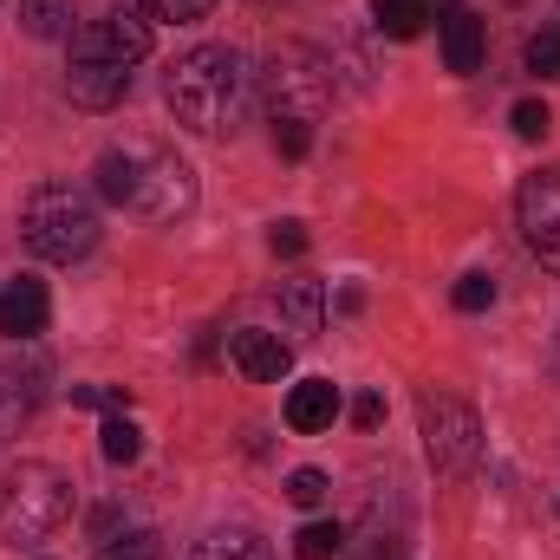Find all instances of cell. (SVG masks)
Instances as JSON below:
<instances>
[{
	"label": "cell",
	"instance_id": "1",
	"mask_svg": "<svg viewBox=\"0 0 560 560\" xmlns=\"http://www.w3.org/2000/svg\"><path fill=\"white\" fill-rule=\"evenodd\" d=\"M98 196L143 222H183L196 209V170L156 138H125L98 156Z\"/></svg>",
	"mask_w": 560,
	"mask_h": 560
},
{
	"label": "cell",
	"instance_id": "2",
	"mask_svg": "<svg viewBox=\"0 0 560 560\" xmlns=\"http://www.w3.org/2000/svg\"><path fill=\"white\" fill-rule=\"evenodd\" d=\"M176 125L202 131V138H222L242 125L248 112V59L235 46H196L170 66V85H163Z\"/></svg>",
	"mask_w": 560,
	"mask_h": 560
},
{
	"label": "cell",
	"instance_id": "3",
	"mask_svg": "<svg viewBox=\"0 0 560 560\" xmlns=\"http://www.w3.org/2000/svg\"><path fill=\"white\" fill-rule=\"evenodd\" d=\"M72 515V476L52 463H13L0 476V541L7 548H39L66 528Z\"/></svg>",
	"mask_w": 560,
	"mask_h": 560
},
{
	"label": "cell",
	"instance_id": "4",
	"mask_svg": "<svg viewBox=\"0 0 560 560\" xmlns=\"http://www.w3.org/2000/svg\"><path fill=\"white\" fill-rule=\"evenodd\" d=\"M20 235H26V248L39 261H59L66 268V261H79V255L98 248V209L72 183H39L20 202Z\"/></svg>",
	"mask_w": 560,
	"mask_h": 560
},
{
	"label": "cell",
	"instance_id": "5",
	"mask_svg": "<svg viewBox=\"0 0 560 560\" xmlns=\"http://www.w3.org/2000/svg\"><path fill=\"white\" fill-rule=\"evenodd\" d=\"M418 423H423V456L443 482H463L482 463V418L450 398V392H423L418 398Z\"/></svg>",
	"mask_w": 560,
	"mask_h": 560
},
{
	"label": "cell",
	"instance_id": "6",
	"mask_svg": "<svg viewBox=\"0 0 560 560\" xmlns=\"http://www.w3.org/2000/svg\"><path fill=\"white\" fill-rule=\"evenodd\" d=\"M332 105V59H319L313 46H280L268 59V112L313 125Z\"/></svg>",
	"mask_w": 560,
	"mask_h": 560
},
{
	"label": "cell",
	"instance_id": "7",
	"mask_svg": "<svg viewBox=\"0 0 560 560\" xmlns=\"http://www.w3.org/2000/svg\"><path fill=\"white\" fill-rule=\"evenodd\" d=\"M150 52V20L138 7H112L98 20H85L72 33V59H98V66H138Z\"/></svg>",
	"mask_w": 560,
	"mask_h": 560
},
{
	"label": "cell",
	"instance_id": "8",
	"mask_svg": "<svg viewBox=\"0 0 560 560\" xmlns=\"http://www.w3.org/2000/svg\"><path fill=\"white\" fill-rule=\"evenodd\" d=\"M515 222H522V242L535 248V261L560 275V170H535V176L522 183Z\"/></svg>",
	"mask_w": 560,
	"mask_h": 560
},
{
	"label": "cell",
	"instance_id": "9",
	"mask_svg": "<svg viewBox=\"0 0 560 560\" xmlns=\"http://www.w3.org/2000/svg\"><path fill=\"white\" fill-rule=\"evenodd\" d=\"M229 359H235L242 378L275 385V378H287V365H293V346H287L280 332H255V326H242V332H229Z\"/></svg>",
	"mask_w": 560,
	"mask_h": 560
},
{
	"label": "cell",
	"instance_id": "10",
	"mask_svg": "<svg viewBox=\"0 0 560 560\" xmlns=\"http://www.w3.org/2000/svg\"><path fill=\"white\" fill-rule=\"evenodd\" d=\"M66 92H72V105H79V112H112V105H125V92H131V66L72 59V72H66Z\"/></svg>",
	"mask_w": 560,
	"mask_h": 560
},
{
	"label": "cell",
	"instance_id": "11",
	"mask_svg": "<svg viewBox=\"0 0 560 560\" xmlns=\"http://www.w3.org/2000/svg\"><path fill=\"white\" fill-rule=\"evenodd\" d=\"M46 313H52L46 280L20 275V280L0 287V332H7V339H33V332H46Z\"/></svg>",
	"mask_w": 560,
	"mask_h": 560
},
{
	"label": "cell",
	"instance_id": "12",
	"mask_svg": "<svg viewBox=\"0 0 560 560\" xmlns=\"http://www.w3.org/2000/svg\"><path fill=\"white\" fill-rule=\"evenodd\" d=\"M436 33H443V66L450 72H476L482 66V20H476V7H443Z\"/></svg>",
	"mask_w": 560,
	"mask_h": 560
},
{
	"label": "cell",
	"instance_id": "13",
	"mask_svg": "<svg viewBox=\"0 0 560 560\" xmlns=\"http://www.w3.org/2000/svg\"><path fill=\"white\" fill-rule=\"evenodd\" d=\"M332 418H339V392H332V378H306V385L287 392V430L319 436V430H332Z\"/></svg>",
	"mask_w": 560,
	"mask_h": 560
},
{
	"label": "cell",
	"instance_id": "14",
	"mask_svg": "<svg viewBox=\"0 0 560 560\" xmlns=\"http://www.w3.org/2000/svg\"><path fill=\"white\" fill-rule=\"evenodd\" d=\"M280 326L293 339H313L326 326V287L319 280H280Z\"/></svg>",
	"mask_w": 560,
	"mask_h": 560
},
{
	"label": "cell",
	"instance_id": "15",
	"mask_svg": "<svg viewBox=\"0 0 560 560\" xmlns=\"http://www.w3.org/2000/svg\"><path fill=\"white\" fill-rule=\"evenodd\" d=\"M189 560H275V548L261 541V535H248V528H215V535H202Z\"/></svg>",
	"mask_w": 560,
	"mask_h": 560
},
{
	"label": "cell",
	"instance_id": "16",
	"mask_svg": "<svg viewBox=\"0 0 560 560\" xmlns=\"http://www.w3.org/2000/svg\"><path fill=\"white\" fill-rule=\"evenodd\" d=\"M372 20L385 39H418L430 26V0H372Z\"/></svg>",
	"mask_w": 560,
	"mask_h": 560
},
{
	"label": "cell",
	"instance_id": "17",
	"mask_svg": "<svg viewBox=\"0 0 560 560\" xmlns=\"http://www.w3.org/2000/svg\"><path fill=\"white\" fill-rule=\"evenodd\" d=\"M72 0H20V26L33 39H72Z\"/></svg>",
	"mask_w": 560,
	"mask_h": 560
},
{
	"label": "cell",
	"instance_id": "18",
	"mask_svg": "<svg viewBox=\"0 0 560 560\" xmlns=\"http://www.w3.org/2000/svg\"><path fill=\"white\" fill-rule=\"evenodd\" d=\"M98 450H105V463H138L143 456V430L131 418H105V430H98Z\"/></svg>",
	"mask_w": 560,
	"mask_h": 560
},
{
	"label": "cell",
	"instance_id": "19",
	"mask_svg": "<svg viewBox=\"0 0 560 560\" xmlns=\"http://www.w3.org/2000/svg\"><path fill=\"white\" fill-rule=\"evenodd\" d=\"M293 555H300V560H332V555H346V528H339V522H306V528L293 535Z\"/></svg>",
	"mask_w": 560,
	"mask_h": 560
},
{
	"label": "cell",
	"instance_id": "20",
	"mask_svg": "<svg viewBox=\"0 0 560 560\" xmlns=\"http://www.w3.org/2000/svg\"><path fill=\"white\" fill-rule=\"evenodd\" d=\"M98 560H163V541L150 535V528H125V535H112Z\"/></svg>",
	"mask_w": 560,
	"mask_h": 560
},
{
	"label": "cell",
	"instance_id": "21",
	"mask_svg": "<svg viewBox=\"0 0 560 560\" xmlns=\"http://www.w3.org/2000/svg\"><path fill=\"white\" fill-rule=\"evenodd\" d=\"M522 59H528V72H535V79H560V26H541V33L528 39V52H522Z\"/></svg>",
	"mask_w": 560,
	"mask_h": 560
},
{
	"label": "cell",
	"instance_id": "22",
	"mask_svg": "<svg viewBox=\"0 0 560 560\" xmlns=\"http://www.w3.org/2000/svg\"><path fill=\"white\" fill-rule=\"evenodd\" d=\"M150 20H170V26H196V20H209V7L215 0H138Z\"/></svg>",
	"mask_w": 560,
	"mask_h": 560
},
{
	"label": "cell",
	"instance_id": "23",
	"mask_svg": "<svg viewBox=\"0 0 560 560\" xmlns=\"http://www.w3.org/2000/svg\"><path fill=\"white\" fill-rule=\"evenodd\" d=\"M326 495H332V482H326L319 469H293V476H287V502H293V509H319Z\"/></svg>",
	"mask_w": 560,
	"mask_h": 560
},
{
	"label": "cell",
	"instance_id": "24",
	"mask_svg": "<svg viewBox=\"0 0 560 560\" xmlns=\"http://www.w3.org/2000/svg\"><path fill=\"white\" fill-rule=\"evenodd\" d=\"M33 411V392H26V378H13V372H0V430H13V423Z\"/></svg>",
	"mask_w": 560,
	"mask_h": 560
},
{
	"label": "cell",
	"instance_id": "25",
	"mask_svg": "<svg viewBox=\"0 0 560 560\" xmlns=\"http://www.w3.org/2000/svg\"><path fill=\"white\" fill-rule=\"evenodd\" d=\"M275 150L287 163H300L306 150H313V125H300V118H275Z\"/></svg>",
	"mask_w": 560,
	"mask_h": 560
},
{
	"label": "cell",
	"instance_id": "26",
	"mask_svg": "<svg viewBox=\"0 0 560 560\" xmlns=\"http://www.w3.org/2000/svg\"><path fill=\"white\" fill-rule=\"evenodd\" d=\"M450 300H456L463 313H482V306L495 300V280H489V275H463V280H456V293H450Z\"/></svg>",
	"mask_w": 560,
	"mask_h": 560
},
{
	"label": "cell",
	"instance_id": "27",
	"mask_svg": "<svg viewBox=\"0 0 560 560\" xmlns=\"http://www.w3.org/2000/svg\"><path fill=\"white\" fill-rule=\"evenodd\" d=\"M72 405H92V411H125V405H131V392H118V385H79V392H72Z\"/></svg>",
	"mask_w": 560,
	"mask_h": 560
},
{
	"label": "cell",
	"instance_id": "28",
	"mask_svg": "<svg viewBox=\"0 0 560 560\" xmlns=\"http://www.w3.org/2000/svg\"><path fill=\"white\" fill-rule=\"evenodd\" d=\"M548 125H555V118H548V105H535V98H522V105H515V131H522V138H548Z\"/></svg>",
	"mask_w": 560,
	"mask_h": 560
},
{
	"label": "cell",
	"instance_id": "29",
	"mask_svg": "<svg viewBox=\"0 0 560 560\" xmlns=\"http://www.w3.org/2000/svg\"><path fill=\"white\" fill-rule=\"evenodd\" d=\"M275 255H287V261H293V255H306V229H300V222H280V229H275Z\"/></svg>",
	"mask_w": 560,
	"mask_h": 560
},
{
	"label": "cell",
	"instance_id": "30",
	"mask_svg": "<svg viewBox=\"0 0 560 560\" xmlns=\"http://www.w3.org/2000/svg\"><path fill=\"white\" fill-rule=\"evenodd\" d=\"M352 423H359V430H378V423H385V398H378V392H365V398L352 405Z\"/></svg>",
	"mask_w": 560,
	"mask_h": 560
},
{
	"label": "cell",
	"instance_id": "31",
	"mask_svg": "<svg viewBox=\"0 0 560 560\" xmlns=\"http://www.w3.org/2000/svg\"><path fill=\"white\" fill-rule=\"evenodd\" d=\"M359 560H405V548H398L392 535H372V541L359 548Z\"/></svg>",
	"mask_w": 560,
	"mask_h": 560
},
{
	"label": "cell",
	"instance_id": "32",
	"mask_svg": "<svg viewBox=\"0 0 560 560\" xmlns=\"http://www.w3.org/2000/svg\"><path fill=\"white\" fill-rule=\"evenodd\" d=\"M268 7H275V0H268Z\"/></svg>",
	"mask_w": 560,
	"mask_h": 560
}]
</instances>
